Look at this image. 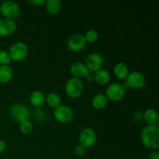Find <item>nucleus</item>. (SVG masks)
<instances>
[{"label": "nucleus", "instance_id": "nucleus-16", "mask_svg": "<svg viewBox=\"0 0 159 159\" xmlns=\"http://www.w3.org/2000/svg\"><path fill=\"white\" fill-rule=\"evenodd\" d=\"M93 77H94V80L96 81V82L101 85H108L111 79V75H110V72L103 68L96 71Z\"/></svg>", "mask_w": 159, "mask_h": 159}, {"label": "nucleus", "instance_id": "nucleus-17", "mask_svg": "<svg viewBox=\"0 0 159 159\" xmlns=\"http://www.w3.org/2000/svg\"><path fill=\"white\" fill-rule=\"evenodd\" d=\"M45 97L43 92L40 90H35L32 92L30 96V102L31 105L34 106L36 108H40L44 104L45 102Z\"/></svg>", "mask_w": 159, "mask_h": 159}, {"label": "nucleus", "instance_id": "nucleus-2", "mask_svg": "<svg viewBox=\"0 0 159 159\" xmlns=\"http://www.w3.org/2000/svg\"><path fill=\"white\" fill-rule=\"evenodd\" d=\"M8 52L12 61L20 62L28 56L29 47L24 42L17 41L11 45Z\"/></svg>", "mask_w": 159, "mask_h": 159}, {"label": "nucleus", "instance_id": "nucleus-15", "mask_svg": "<svg viewBox=\"0 0 159 159\" xmlns=\"http://www.w3.org/2000/svg\"><path fill=\"white\" fill-rule=\"evenodd\" d=\"M143 120L147 125H156L158 123V114L156 110L148 108L143 113Z\"/></svg>", "mask_w": 159, "mask_h": 159}, {"label": "nucleus", "instance_id": "nucleus-29", "mask_svg": "<svg viewBox=\"0 0 159 159\" xmlns=\"http://www.w3.org/2000/svg\"><path fill=\"white\" fill-rule=\"evenodd\" d=\"M0 15H1V14H0Z\"/></svg>", "mask_w": 159, "mask_h": 159}, {"label": "nucleus", "instance_id": "nucleus-1", "mask_svg": "<svg viewBox=\"0 0 159 159\" xmlns=\"http://www.w3.org/2000/svg\"><path fill=\"white\" fill-rule=\"evenodd\" d=\"M141 141L146 148L157 151L159 148V126L146 125L141 133Z\"/></svg>", "mask_w": 159, "mask_h": 159}, {"label": "nucleus", "instance_id": "nucleus-8", "mask_svg": "<svg viewBox=\"0 0 159 159\" xmlns=\"http://www.w3.org/2000/svg\"><path fill=\"white\" fill-rule=\"evenodd\" d=\"M79 144L86 148H92L97 142V134L94 129L85 127L80 131L79 134Z\"/></svg>", "mask_w": 159, "mask_h": 159}, {"label": "nucleus", "instance_id": "nucleus-5", "mask_svg": "<svg viewBox=\"0 0 159 159\" xmlns=\"http://www.w3.org/2000/svg\"><path fill=\"white\" fill-rule=\"evenodd\" d=\"M9 114L14 120L19 123L28 120L30 117V111L29 108L20 103H14L9 107Z\"/></svg>", "mask_w": 159, "mask_h": 159}, {"label": "nucleus", "instance_id": "nucleus-22", "mask_svg": "<svg viewBox=\"0 0 159 159\" xmlns=\"http://www.w3.org/2000/svg\"><path fill=\"white\" fill-rule=\"evenodd\" d=\"M83 36L86 43H93L97 41L99 39V33L97 32V30L93 29L88 30Z\"/></svg>", "mask_w": 159, "mask_h": 159}, {"label": "nucleus", "instance_id": "nucleus-10", "mask_svg": "<svg viewBox=\"0 0 159 159\" xmlns=\"http://www.w3.org/2000/svg\"><path fill=\"white\" fill-rule=\"evenodd\" d=\"M104 59L102 56L99 53L93 52L89 54L85 58V65H86L87 68L89 72H96L99 70L102 69L103 66Z\"/></svg>", "mask_w": 159, "mask_h": 159}, {"label": "nucleus", "instance_id": "nucleus-12", "mask_svg": "<svg viewBox=\"0 0 159 159\" xmlns=\"http://www.w3.org/2000/svg\"><path fill=\"white\" fill-rule=\"evenodd\" d=\"M17 25L15 20L9 19H0V37H7L15 34Z\"/></svg>", "mask_w": 159, "mask_h": 159}, {"label": "nucleus", "instance_id": "nucleus-7", "mask_svg": "<svg viewBox=\"0 0 159 159\" xmlns=\"http://www.w3.org/2000/svg\"><path fill=\"white\" fill-rule=\"evenodd\" d=\"M54 117L60 124H68L74 117V112L70 107L67 105L59 106L54 110Z\"/></svg>", "mask_w": 159, "mask_h": 159}, {"label": "nucleus", "instance_id": "nucleus-14", "mask_svg": "<svg viewBox=\"0 0 159 159\" xmlns=\"http://www.w3.org/2000/svg\"><path fill=\"white\" fill-rule=\"evenodd\" d=\"M130 73L128 65L124 62H117L113 67V74L119 80H125Z\"/></svg>", "mask_w": 159, "mask_h": 159}, {"label": "nucleus", "instance_id": "nucleus-13", "mask_svg": "<svg viewBox=\"0 0 159 159\" xmlns=\"http://www.w3.org/2000/svg\"><path fill=\"white\" fill-rule=\"evenodd\" d=\"M70 73L72 77L77 79H84L89 75V71L85 63L81 61L74 62L70 67Z\"/></svg>", "mask_w": 159, "mask_h": 159}, {"label": "nucleus", "instance_id": "nucleus-4", "mask_svg": "<svg viewBox=\"0 0 159 159\" xmlns=\"http://www.w3.org/2000/svg\"><path fill=\"white\" fill-rule=\"evenodd\" d=\"M20 7L16 2L5 1L0 5V14L5 19L16 20L20 16Z\"/></svg>", "mask_w": 159, "mask_h": 159}, {"label": "nucleus", "instance_id": "nucleus-25", "mask_svg": "<svg viewBox=\"0 0 159 159\" xmlns=\"http://www.w3.org/2000/svg\"><path fill=\"white\" fill-rule=\"evenodd\" d=\"M86 148L84 147L82 144H79L78 145H76L75 148V154L76 156L82 157L86 154Z\"/></svg>", "mask_w": 159, "mask_h": 159}, {"label": "nucleus", "instance_id": "nucleus-20", "mask_svg": "<svg viewBox=\"0 0 159 159\" xmlns=\"http://www.w3.org/2000/svg\"><path fill=\"white\" fill-rule=\"evenodd\" d=\"M44 6L48 13L51 15H57L61 10L62 3L60 0H48Z\"/></svg>", "mask_w": 159, "mask_h": 159}, {"label": "nucleus", "instance_id": "nucleus-18", "mask_svg": "<svg viewBox=\"0 0 159 159\" xmlns=\"http://www.w3.org/2000/svg\"><path fill=\"white\" fill-rule=\"evenodd\" d=\"M108 102L109 100L107 96H105V94L99 93V94H96L93 96L91 103L93 108L99 110L106 108L107 104H108Z\"/></svg>", "mask_w": 159, "mask_h": 159}, {"label": "nucleus", "instance_id": "nucleus-23", "mask_svg": "<svg viewBox=\"0 0 159 159\" xmlns=\"http://www.w3.org/2000/svg\"><path fill=\"white\" fill-rule=\"evenodd\" d=\"M34 126L30 120L20 123V130L23 134H30L34 131Z\"/></svg>", "mask_w": 159, "mask_h": 159}, {"label": "nucleus", "instance_id": "nucleus-3", "mask_svg": "<svg viewBox=\"0 0 159 159\" xmlns=\"http://www.w3.org/2000/svg\"><path fill=\"white\" fill-rule=\"evenodd\" d=\"M84 90L83 82L81 79L71 77L65 83V91L67 96L71 99H77L82 96Z\"/></svg>", "mask_w": 159, "mask_h": 159}, {"label": "nucleus", "instance_id": "nucleus-28", "mask_svg": "<svg viewBox=\"0 0 159 159\" xmlns=\"http://www.w3.org/2000/svg\"><path fill=\"white\" fill-rule=\"evenodd\" d=\"M149 159H159V152L158 151H153L149 155Z\"/></svg>", "mask_w": 159, "mask_h": 159}, {"label": "nucleus", "instance_id": "nucleus-21", "mask_svg": "<svg viewBox=\"0 0 159 159\" xmlns=\"http://www.w3.org/2000/svg\"><path fill=\"white\" fill-rule=\"evenodd\" d=\"M45 102H47L48 106L54 110L61 105V98L57 93H50L45 97Z\"/></svg>", "mask_w": 159, "mask_h": 159}, {"label": "nucleus", "instance_id": "nucleus-26", "mask_svg": "<svg viewBox=\"0 0 159 159\" xmlns=\"http://www.w3.org/2000/svg\"><path fill=\"white\" fill-rule=\"evenodd\" d=\"M29 2L34 6H41L45 5L46 0H30Z\"/></svg>", "mask_w": 159, "mask_h": 159}, {"label": "nucleus", "instance_id": "nucleus-6", "mask_svg": "<svg viewBox=\"0 0 159 159\" xmlns=\"http://www.w3.org/2000/svg\"><path fill=\"white\" fill-rule=\"evenodd\" d=\"M126 84L128 86V89L134 90L141 89L144 87L146 83V79L143 73L138 71H130L125 79Z\"/></svg>", "mask_w": 159, "mask_h": 159}, {"label": "nucleus", "instance_id": "nucleus-24", "mask_svg": "<svg viewBox=\"0 0 159 159\" xmlns=\"http://www.w3.org/2000/svg\"><path fill=\"white\" fill-rule=\"evenodd\" d=\"M12 62L9 52L4 50L0 51V65H9Z\"/></svg>", "mask_w": 159, "mask_h": 159}, {"label": "nucleus", "instance_id": "nucleus-11", "mask_svg": "<svg viewBox=\"0 0 159 159\" xmlns=\"http://www.w3.org/2000/svg\"><path fill=\"white\" fill-rule=\"evenodd\" d=\"M68 49L72 52H80L86 46L84 36L82 34H73L68 38L67 42Z\"/></svg>", "mask_w": 159, "mask_h": 159}, {"label": "nucleus", "instance_id": "nucleus-9", "mask_svg": "<svg viewBox=\"0 0 159 159\" xmlns=\"http://www.w3.org/2000/svg\"><path fill=\"white\" fill-rule=\"evenodd\" d=\"M126 94V90L120 83L113 82L110 84L106 89V94L108 100L113 102H118L122 100Z\"/></svg>", "mask_w": 159, "mask_h": 159}, {"label": "nucleus", "instance_id": "nucleus-19", "mask_svg": "<svg viewBox=\"0 0 159 159\" xmlns=\"http://www.w3.org/2000/svg\"><path fill=\"white\" fill-rule=\"evenodd\" d=\"M13 76V71L10 65H0V83L10 82Z\"/></svg>", "mask_w": 159, "mask_h": 159}, {"label": "nucleus", "instance_id": "nucleus-27", "mask_svg": "<svg viewBox=\"0 0 159 159\" xmlns=\"http://www.w3.org/2000/svg\"><path fill=\"white\" fill-rule=\"evenodd\" d=\"M6 143L3 140L0 139V154L3 153L6 149Z\"/></svg>", "mask_w": 159, "mask_h": 159}]
</instances>
